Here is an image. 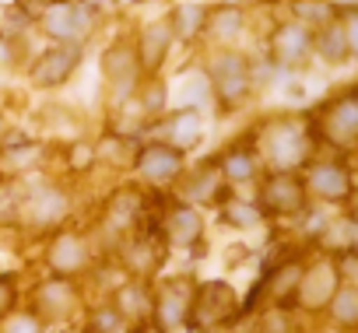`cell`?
Instances as JSON below:
<instances>
[{
	"label": "cell",
	"mask_w": 358,
	"mask_h": 333,
	"mask_svg": "<svg viewBox=\"0 0 358 333\" xmlns=\"http://www.w3.org/2000/svg\"><path fill=\"white\" fill-rule=\"evenodd\" d=\"M208 81H211V91H215V102L222 105V112H232L246 102V95L253 88L250 60L236 50H222L215 57V64L208 67Z\"/></svg>",
	"instance_id": "1"
},
{
	"label": "cell",
	"mask_w": 358,
	"mask_h": 333,
	"mask_svg": "<svg viewBox=\"0 0 358 333\" xmlns=\"http://www.w3.org/2000/svg\"><path fill=\"white\" fill-rule=\"evenodd\" d=\"M313 130L323 133V137L330 140V147H337V151H351V144H355V130H358L355 91L344 88V91L330 95L327 102H320V109L313 112Z\"/></svg>",
	"instance_id": "2"
},
{
	"label": "cell",
	"mask_w": 358,
	"mask_h": 333,
	"mask_svg": "<svg viewBox=\"0 0 358 333\" xmlns=\"http://www.w3.org/2000/svg\"><path fill=\"white\" fill-rule=\"evenodd\" d=\"M81 60H85V50L78 43H53L36 57V64L29 67V77L36 88H60L74 77Z\"/></svg>",
	"instance_id": "3"
},
{
	"label": "cell",
	"mask_w": 358,
	"mask_h": 333,
	"mask_svg": "<svg viewBox=\"0 0 358 333\" xmlns=\"http://www.w3.org/2000/svg\"><path fill=\"white\" fill-rule=\"evenodd\" d=\"M309 53H313V29H309V25H302V22H295V18L274 25V32H271V39H267V57H271L278 67L295 71V67H302V64L309 60Z\"/></svg>",
	"instance_id": "4"
},
{
	"label": "cell",
	"mask_w": 358,
	"mask_h": 333,
	"mask_svg": "<svg viewBox=\"0 0 358 333\" xmlns=\"http://www.w3.org/2000/svg\"><path fill=\"white\" fill-rule=\"evenodd\" d=\"M102 74H106V81H109V88H113L116 95L137 91V84H141V64H137L134 43L116 39V43L102 53Z\"/></svg>",
	"instance_id": "5"
},
{
	"label": "cell",
	"mask_w": 358,
	"mask_h": 333,
	"mask_svg": "<svg viewBox=\"0 0 358 333\" xmlns=\"http://www.w3.org/2000/svg\"><path fill=\"white\" fill-rule=\"evenodd\" d=\"M313 50H316L330 67L351 64V50H355V43H351V22L330 18L320 32H313Z\"/></svg>",
	"instance_id": "6"
},
{
	"label": "cell",
	"mask_w": 358,
	"mask_h": 333,
	"mask_svg": "<svg viewBox=\"0 0 358 333\" xmlns=\"http://www.w3.org/2000/svg\"><path fill=\"white\" fill-rule=\"evenodd\" d=\"M169 43H172V32H169L165 22H151V25H144L141 36H137V43H134V53H137L141 71L151 74V71L169 57Z\"/></svg>",
	"instance_id": "7"
},
{
	"label": "cell",
	"mask_w": 358,
	"mask_h": 333,
	"mask_svg": "<svg viewBox=\"0 0 358 333\" xmlns=\"http://www.w3.org/2000/svg\"><path fill=\"white\" fill-rule=\"evenodd\" d=\"M137 169H141L144 176H151L155 183H162V179L179 176V169H183V154H179L176 147H169V144H151V147L141 151Z\"/></svg>",
	"instance_id": "8"
},
{
	"label": "cell",
	"mask_w": 358,
	"mask_h": 333,
	"mask_svg": "<svg viewBox=\"0 0 358 333\" xmlns=\"http://www.w3.org/2000/svg\"><path fill=\"white\" fill-rule=\"evenodd\" d=\"M165 25H169L172 39H194L208 25V8H201V4H194V8L190 4H176L172 15L165 18Z\"/></svg>",
	"instance_id": "9"
},
{
	"label": "cell",
	"mask_w": 358,
	"mask_h": 333,
	"mask_svg": "<svg viewBox=\"0 0 358 333\" xmlns=\"http://www.w3.org/2000/svg\"><path fill=\"white\" fill-rule=\"evenodd\" d=\"M313 190H316L320 197L341 200V197H348V190H351V176H348L344 165H316V169H313Z\"/></svg>",
	"instance_id": "10"
},
{
	"label": "cell",
	"mask_w": 358,
	"mask_h": 333,
	"mask_svg": "<svg viewBox=\"0 0 358 333\" xmlns=\"http://www.w3.org/2000/svg\"><path fill=\"white\" fill-rule=\"evenodd\" d=\"M165 126L176 133L172 140L179 144V147H194L197 140H201V116H197V109L194 105H187V109H176V112H169V119H165Z\"/></svg>",
	"instance_id": "11"
},
{
	"label": "cell",
	"mask_w": 358,
	"mask_h": 333,
	"mask_svg": "<svg viewBox=\"0 0 358 333\" xmlns=\"http://www.w3.org/2000/svg\"><path fill=\"white\" fill-rule=\"evenodd\" d=\"M137 102L148 116H158L165 112V84L158 77H148L144 84H137Z\"/></svg>",
	"instance_id": "12"
},
{
	"label": "cell",
	"mask_w": 358,
	"mask_h": 333,
	"mask_svg": "<svg viewBox=\"0 0 358 333\" xmlns=\"http://www.w3.org/2000/svg\"><path fill=\"white\" fill-rule=\"evenodd\" d=\"M218 169H225L232 179H250V176H257V154L250 151H232L222 165H218Z\"/></svg>",
	"instance_id": "13"
}]
</instances>
